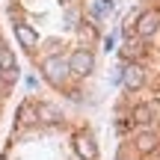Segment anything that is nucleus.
I'll list each match as a JSON object with an SVG mask.
<instances>
[{"label":"nucleus","mask_w":160,"mask_h":160,"mask_svg":"<svg viewBox=\"0 0 160 160\" xmlns=\"http://www.w3.org/2000/svg\"><path fill=\"white\" fill-rule=\"evenodd\" d=\"M42 74H45L48 83L62 86V80L68 77V59H62V57H48L45 62H42Z\"/></svg>","instance_id":"nucleus-2"},{"label":"nucleus","mask_w":160,"mask_h":160,"mask_svg":"<svg viewBox=\"0 0 160 160\" xmlns=\"http://www.w3.org/2000/svg\"><path fill=\"white\" fill-rule=\"evenodd\" d=\"M21 125H27V122H36V107H30V104H24L21 107Z\"/></svg>","instance_id":"nucleus-12"},{"label":"nucleus","mask_w":160,"mask_h":160,"mask_svg":"<svg viewBox=\"0 0 160 160\" xmlns=\"http://www.w3.org/2000/svg\"><path fill=\"white\" fill-rule=\"evenodd\" d=\"M74 151L83 160H95L98 157V145H95V139H92V133H86V131L77 133L74 137Z\"/></svg>","instance_id":"nucleus-5"},{"label":"nucleus","mask_w":160,"mask_h":160,"mask_svg":"<svg viewBox=\"0 0 160 160\" xmlns=\"http://www.w3.org/2000/svg\"><path fill=\"white\" fill-rule=\"evenodd\" d=\"M137 51H139V45H125V57H128V59H131Z\"/></svg>","instance_id":"nucleus-13"},{"label":"nucleus","mask_w":160,"mask_h":160,"mask_svg":"<svg viewBox=\"0 0 160 160\" xmlns=\"http://www.w3.org/2000/svg\"><path fill=\"white\" fill-rule=\"evenodd\" d=\"M157 142H160V139H157L154 131H142L137 137V148L142 151V154H154V151H157Z\"/></svg>","instance_id":"nucleus-8"},{"label":"nucleus","mask_w":160,"mask_h":160,"mask_svg":"<svg viewBox=\"0 0 160 160\" xmlns=\"http://www.w3.org/2000/svg\"><path fill=\"white\" fill-rule=\"evenodd\" d=\"M113 9H116V3H113V0H101V3H95V15H98V18L110 15Z\"/></svg>","instance_id":"nucleus-11"},{"label":"nucleus","mask_w":160,"mask_h":160,"mask_svg":"<svg viewBox=\"0 0 160 160\" xmlns=\"http://www.w3.org/2000/svg\"><path fill=\"white\" fill-rule=\"evenodd\" d=\"M36 119H42V122H57L59 113L51 107V104H39V107H36Z\"/></svg>","instance_id":"nucleus-10"},{"label":"nucleus","mask_w":160,"mask_h":160,"mask_svg":"<svg viewBox=\"0 0 160 160\" xmlns=\"http://www.w3.org/2000/svg\"><path fill=\"white\" fill-rule=\"evenodd\" d=\"M133 30H137V36H139V39H151V36L160 30V12H154V9L139 12V15H137V21H133Z\"/></svg>","instance_id":"nucleus-3"},{"label":"nucleus","mask_w":160,"mask_h":160,"mask_svg":"<svg viewBox=\"0 0 160 160\" xmlns=\"http://www.w3.org/2000/svg\"><path fill=\"white\" fill-rule=\"evenodd\" d=\"M92 71H95V57H92V51L89 48H77V51L68 57V74L89 77Z\"/></svg>","instance_id":"nucleus-1"},{"label":"nucleus","mask_w":160,"mask_h":160,"mask_svg":"<svg viewBox=\"0 0 160 160\" xmlns=\"http://www.w3.org/2000/svg\"><path fill=\"white\" fill-rule=\"evenodd\" d=\"M154 160H160V154H157V157H154Z\"/></svg>","instance_id":"nucleus-14"},{"label":"nucleus","mask_w":160,"mask_h":160,"mask_svg":"<svg viewBox=\"0 0 160 160\" xmlns=\"http://www.w3.org/2000/svg\"><path fill=\"white\" fill-rule=\"evenodd\" d=\"M15 39L21 42V48H27V51H33V48L39 45V33H36L30 24H15Z\"/></svg>","instance_id":"nucleus-7"},{"label":"nucleus","mask_w":160,"mask_h":160,"mask_svg":"<svg viewBox=\"0 0 160 160\" xmlns=\"http://www.w3.org/2000/svg\"><path fill=\"white\" fill-rule=\"evenodd\" d=\"M154 116H157V110L151 107V104H137V107H133V122H137V125H151Z\"/></svg>","instance_id":"nucleus-9"},{"label":"nucleus","mask_w":160,"mask_h":160,"mask_svg":"<svg viewBox=\"0 0 160 160\" xmlns=\"http://www.w3.org/2000/svg\"><path fill=\"white\" fill-rule=\"evenodd\" d=\"M0 71H3V77H6V80H15V77H18V62H15V53H12L6 45H0Z\"/></svg>","instance_id":"nucleus-6"},{"label":"nucleus","mask_w":160,"mask_h":160,"mask_svg":"<svg viewBox=\"0 0 160 160\" xmlns=\"http://www.w3.org/2000/svg\"><path fill=\"white\" fill-rule=\"evenodd\" d=\"M122 83H125V89L137 92L139 86L145 83V68H142L139 62H128L125 68H122Z\"/></svg>","instance_id":"nucleus-4"}]
</instances>
